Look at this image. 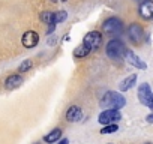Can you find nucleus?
<instances>
[{
    "label": "nucleus",
    "instance_id": "4468645a",
    "mask_svg": "<svg viewBox=\"0 0 153 144\" xmlns=\"http://www.w3.org/2000/svg\"><path fill=\"white\" fill-rule=\"evenodd\" d=\"M60 137H62V129L56 128V129H53L50 134H47L44 137V141L45 143H56L57 140H60Z\"/></svg>",
    "mask_w": 153,
    "mask_h": 144
},
{
    "label": "nucleus",
    "instance_id": "9b49d317",
    "mask_svg": "<svg viewBox=\"0 0 153 144\" xmlns=\"http://www.w3.org/2000/svg\"><path fill=\"white\" fill-rule=\"evenodd\" d=\"M140 15L144 20H150L153 17V3L150 2V0H146V2L141 3V6H140Z\"/></svg>",
    "mask_w": 153,
    "mask_h": 144
},
{
    "label": "nucleus",
    "instance_id": "39448f33",
    "mask_svg": "<svg viewBox=\"0 0 153 144\" xmlns=\"http://www.w3.org/2000/svg\"><path fill=\"white\" fill-rule=\"evenodd\" d=\"M122 119V114H120V111L119 110H104L101 114H99V117H98V122L101 123V125H111V123H116V122H119Z\"/></svg>",
    "mask_w": 153,
    "mask_h": 144
},
{
    "label": "nucleus",
    "instance_id": "7ed1b4c3",
    "mask_svg": "<svg viewBox=\"0 0 153 144\" xmlns=\"http://www.w3.org/2000/svg\"><path fill=\"white\" fill-rule=\"evenodd\" d=\"M102 29H104V32L108 33V35L119 36V35H122V32H123V24H122V21H120L119 18L110 17V18L105 20V23L102 24Z\"/></svg>",
    "mask_w": 153,
    "mask_h": 144
},
{
    "label": "nucleus",
    "instance_id": "6ab92c4d",
    "mask_svg": "<svg viewBox=\"0 0 153 144\" xmlns=\"http://www.w3.org/2000/svg\"><path fill=\"white\" fill-rule=\"evenodd\" d=\"M32 66H33V62L27 59V60H24V62L20 65V68H18V72H26V71H29Z\"/></svg>",
    "mask_w": 153,
    "mask_h": 144
},
{
    "label": "nucleus",
    "instance_id": "f8f14e48",
    "mask_svg": "<svg viewBox=\"0 0 153 144\" xmlns=\"http://www.w3.org/2000/svg\"><path fill=\"white\" fill-rule=\"evenodd\" d=\"M21 84H23V78L20 75H11L5 80V87L8 90H14V89L20 87Z\"/></svg>",
    "mask_w": 153,
    "mask_h": 144
},
{
    "label": "nucleus",
    "instance_id": "6e6552de",
    "mask_svg": "<svg viewBox=\"0 0 153 144\" xmlns=\"http://www.w3.org/2000/svg\"><path fill=\"white\" fill-rule=\"evenodd\" d=\"M39 42V35L33 30H27L24 35H23V45L26 48H35Z\"/></svg>",
    "mask_w": 153,
    "mask_h": 144
},
{
    "label": "nucleus",
    "instance_id": "b1692460",
    "mask_svg": "<svg viewBox=\"0 0 153 144\" xmlns=\"http://www.w3.org/2000/svg\"><path fill=\"white\" fill-rule=\"evenodd\" d=\"M51 2H57V0H51Z\"/></svg>",
    "mask_w": 153,
    "mask_h": 144
},
{
    "label": "nucleus",
    "instance_id": "5701e85b",
    "mask_svg": "<svg viewBox=\"0 0 153 144\" xmlns=\"http://www.w3.org/2000/svg\"><path fill=\"white\" fill-rule=\"evenodd\" d=\"M144 144H152V143H144Z\"/></svg>",
    "mask_w": 153,
    "mask_h": 144
},
{
    "label": "nucleus",
    "instance_id": "20e7f679",
    "mask_svg": "<svg viewBox=\"0 0 153 144\" xmlns=\"http://www.w3.org/2000/svg\"><path fill=\"white\" fill-rule=\"evenodd\" d=\"M138 99L146 107L153 108V93H152V89H150V86L147 83H143L138 87Z\"/></svg>",
    "mask_w": 153,
    "mask_h": 144
},
{
    "label": "nucleus",
    "instance_id": "0eeeda50",
    "mask_svg": "<svg viewBox=\"0 0 153 144\" xmlns=\"http://www.w3.org/2000/svg\"><path fill=\"white\" fill-rule=\"evenodd\" d=\"M128 35H129V39H131L132 42L140 44V42L143 41V38H144V30H143V27H141L140 24L134 23V24L129 26V29H128Z\"/></svg>",
    "mask_w": 153,
    "mask_h": 144
},
{
    "label": "nucleus",
    "instance_id": "423d86ee",
    "mask_svg": "<svg viewBox=\"0 0 153 144\" xmlns=\"http://www.w3.org/2000/svg\"><path fill=\"white\" fill-rule=\"evenodd\" d=\"M101 42H102V36H101L99 32H89V33L84 36L83 45H84L89 51H92V50H98L99 45H101Z\"/></svg>",
    "mask_w": 153,
    "mask_h": 144
},
{
    "label": "nucleus",
    "instance_id": "2eb2a0df",
    "mask_svg": "<svg viewBox=\"0 0 153 144\" xmlns=\"http://www.w3.org/2000/svg\"><path fill=\"white\" fill-rule=\"evenodd\" d=\"M53 20H54V24H59V23H62V21H65L66 18H68V14L65 12V11H59V12H53Z\"/></svg>",
    "mask_w": 153,
    "mask_h": 144
},
{
    "label": "nucleus",
    "instance_id": "393cba45",
    "mask_svg": "<svg viewBox=\"0 0 153 144\" xmlns=\"http://www.w3.org/2000/svg\"><path fill=\"white\" fill-rule=\"evenodd\" d=\"M140 2H146V0H140Z\"/></svg>",
    "mask_w": 153,
    "mask_h": 144
},
{
    "label": "nucleus",
    "instance_id": "a211bd4d",
    "mask_svg": "<svg viewBox=\"0 0 153 144\" xmlns=\"http://www.w3.org/2000/svg\"><path fill=\"white\" fill-rule=\"evenodd\" d=\"M89 53H90V51H89L84 45H80V47H76V48H75L74 56H75V57H86Z\"/></svg>",
    "mask_w": 153,
    "mask_h": 144
},
{
    "label": "nucleus",
    "instance_id": "f3484780",
    "mask_svg": "<svg viewBox=\"0 0 153 144\" xmlns=\"http://www.w3.org/2000/svg\"><path fill=\"white\" fill-rule=\"evenodd\" d=\"M119 131V125H116V123H111V125H105L102 129H101V134H114V132H117Z\"/></svg>",
    "mask_w": 153,
    "mask_h": 144
},
{
    "label": "nucleus",
    "instance_id": "1a4fd4ad",
    "mask_svg": "<svg viewBox=\"0 0 153 144\" xmlns=\"http://www.w3.org/2000/svg\"><path fill=\"white\" fill-rule=\"evenodd\" d=\"M83 117V110L76 105H72L68 108L66 111V120L71 122V123H75V122H80Z\"/></svg>",
    "mask_w": 153,
    "mask_h": 144
},
{
    "label": "nucleus",
    "instance_id": "9d476101",
    "mask_svg": "<svg viewBox=\"0 0 153 144\" xmlns=\"http://www.w3.org/2000/svg\"><path fill=\"white\" fill-rule=\"evenodd\" d=\"M125 57H126V60L129 62V65H132V66H135V68H138V69H147V65H146V63H144V62H143L135 53L126 50Z\"/></svg>",
    "mask_w": 153,
    "mask_h": 144
},
{
    "label": "nucleus",
    "instance_id": "412c9836",
    "mask_svg": "<svg viewBox=\"0 0 153 144\" xmlns=\"http://www.w3.org/2000/svg\"><path fill=\"white\" fill-rule=\"evenodd\" d=\"M54 27H56V24H50V27H48V33H51V32L54 30Z\"/></svg>",
    "mask_w": 153,
    "mask_h": 144
},
{
    "label": "nucleus",
    "instance_id": "aec40b11",
    "mask_svg": "<svg viewBox=\"0 0 153 144\" xmlns=\"http://www.w3.org/2000/svg\"><path fill=\"white\" fill-rule=\"evenodd\" d=\"M68 143H69V140H68V138H63V140H60L57 144H68Z\"/></svg>",
    "mask_w": 153,
    "mask_h": 144
},
{
    "label": "nucleus",
    "instance_id": "4be33fe9",
    "mask_svg": "<svg viewBox=\"0 0 153 144\" xmlns=\"http://www.w3.org/2000/svg\"><path fill=\"white\" fill-rule=\"evenodd\" d=\"M147 122H149V123H152V122H153V116H152V114H149V116H147Z\"/></svg>",
    "mask_w": 153,
    "mask_h": 144
},
{
    "label": "nucleus",
    "instance_id": "a878e982",
    "mask_svg": "<svg viewBox=\"0 0 153 144\" xmlns=\"http://www.w3.org/2000/svg\"><path fill=\"white\" fill-rule=\"evenodd\" d=\"M36 144H38V143H36Z\"/></svg>",
    "mask_w": 153,
    "mask_h": 144
},
{
    "label": "nucleus",
    "instance_id": "ddd939ff",
    "mask_svg": "<svg viewBox=\"0 0 153 144\" xmlns=\"http://www.w3.org/2000/svg\"><path fill=\"white\" fill-rule=\"evenodd\" d=\"M135 83H137V75L132 74V75H129L128 78H125V80L120 83L119 89H120V92H126V90H129L131 87H134Z\"/></svg>",
    "mask_w": 153,
    "mask_h": 144
},
{
    "label": "nucleus",
    "instance_id": "dca6fc26",
    "mask_svg": "<svg viewBox=\"0 0 153 144\" xmlns=\"http://www.w3.org/2000/svg\"><path fill=\"white\" fill-rule=\"evenodd\" d=\"M53 12H50V11H44V12H41V20L45 23V24H54V20H53Z\"/></svg>",
    "mask_w": 153,
    "mask_h": 144
},
{
    "label": "nucleus",
    "instance_id": "f03ea898",
    "mask_svg": "<svg viewBox=\"0 0 153 144\" xmlns=\"http://www.w3.org/2000/svg\"><path fill=\"white\" fill-rule=\"evenodd\" d=\"M125 53H126V47H125V44L120 39H111L107 44V56L111 60H116V62L123 60Z\"/></svg>",
    "mask_w": 153,
    "mask_h": 144
},
{
    "label": "nucleus",
    "instance_id": "f257e3e1",
    "mask_svg": "<svg viewBox=\"0 0 153 144\" xmlns=\"http://www.w3.org/2000/svg\"><path fill=\"white\" fill-rule=\"evenodd\" d=\"M125 104H126L125 96H122L117 92H107L99 102L101 108H107V110H120L125 107Z\"/></svg>",
    "mask_w": 153,
    "mask_h": 144
}]
</instances>
